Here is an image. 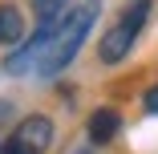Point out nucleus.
Segmentation results:
<instances>
[{
    "label": "nucleus",
    "instance_id": "nucleus-1",
    "mask_svg": "<svg viewBox=\"0 0 158 154\" xmlns=\"http://www.w3.org/2000/svg\"><path fill=\"white\" fill-rule=\"evenodd\" d=\"M98 16H102V0H81V4H73L65 16L57 20V28H53V37H49V45H45V53L37 61V73L33 77L53 81V77L65 73L77 61V53L85 49L89 33L98 28Z\"/></svg>",
    "mask_w": 158,
    "mask_h": 154
},
{
    "label": "nucleus",
    "instance_id": "nucleus-2",
    "mask_svg": "<svg viewBox=\"0 0 158 154\" xmlns=\"http://www.w3.org/2000/svg\"><path fill=\"white\" fill-rule=\"evenodd\" d=\"M150 12H154V0H130V4L114 16V24L98 41V61H102V65H122V61L130 57V49L138 45Z\"/></svg>",
    "mask_w": 158,
    "mask_h": 154
},
{
    "label": "nucleus",
    "instance_id": "nucleus-3",
    "mask_svg": "<svg viewBox=\"0 0 158 154\" xmlns=\"http://www.w3.org/2000/svg\"><path fill=\"white\" fill-rule=\"evenodd\" d=\"M53 138H57L53 118H49V114H28V118H20L16 126H12V134L0 142V146L20 150V154H45V150L53 146Z\"/></svg>",
    "mask_w": 158,
    "mask_h": 154
},
{
    "label": "nucleus",
    "instance_id": "nucleus-4",
    "mask_svg": "<svg viewBox=\"0 0 158 154\" xmlns=\"http://www.w3.org/2000/svg\"><path fill=\"white\" fill-rule=\"evenodd\" d=\"M122 134V114L114 110V106H98L89 118H85V138H89V146H110L114 138Z\"/></svg>",
    "mask_w": 158,
    "mask_h": 154
},
{
    "label": "nucleus",
    "instance_id": "nucleus-5",
    "mask_svg": "<svg viewBox=\"0 0 158 154\" xmlns=\"http://www.w3.org/2000/svg\"><path fill=\"white\" fill-rule=\"evenodd\" d=\"M24 41V16L16 4H0V45H20Z\"/></svg>",
    "mask_w": 158,
    "mask_h": 154
},
{
    "label": "nucleus",
    "instance_id": "nucleus-6",
    "mask_svg": "<svg viewBox=\"0 0 158 154\" xmlns=\"http://www.w3.org/2000/svg\"><path fill=\"white\" fill-rule=\"evenodd\" d=\"M73 8V0H33V16H37V24H53V20H61Z\"/></svg>",
    "mask_w": 158,
    "mask_h": 154
},
{
    "label": "nucleus",
    "instance_id": "nucleus-7",
    "mask_svg": "<svg viewBox=\"0 0 158 154\" xmlns=\"http://www.w3.org/2000/svg\"><path fill=\"white\" fill-rule=\"evenodd\" d=\"M142 110H146V114H154V118H158V81H154V85H150V89H146V94H142Z\"/></svg>",
    "mask_w": 158,
    "mask_h": 154
}]
</instances>
